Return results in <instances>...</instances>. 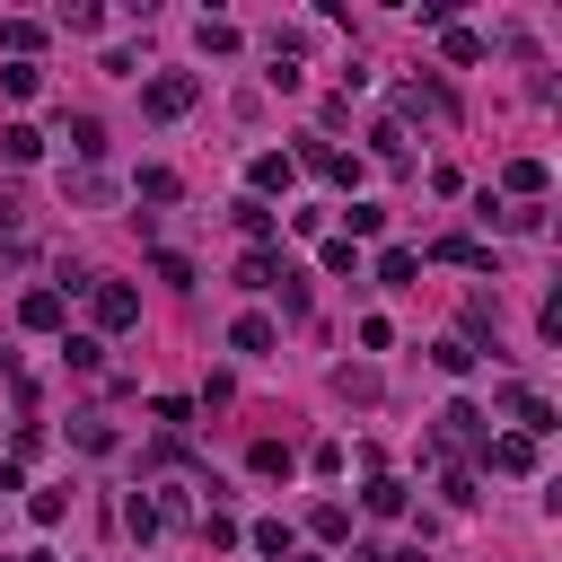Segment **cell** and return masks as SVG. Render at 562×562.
Listing matches in <instances>:
<instances>
[{
	"instance_id": "1",
	"label": "cell",
	"mask_w": 562,
	"mask_h": 562,
	"mask_svg": "<svg viewBox=\"0 0 562 562\" xmlns=\"http://www.w3.org/2000/svg\"><path fill=\"white\" fill-rule=\"evenodd\" d=\"M193 97H202V79H193V70H158V79L140 88V114H149V123H176Z\"/></svg>"
},
{
	"instance_id": "2",
	"label": "cell",
	"mask_w": 562,
	"mask_h": 562,
	"mask_svg": "<svg viewBox=\"0 0 562 562\" xmlns=\"http://www.w3.org/2000/svg\"><path fill=\"white\" fill-rule=\"evenodd\" d=\"M88 299H97V325H114V334L140 325V290L132 281H88Z\"/></svg>"
},
{
	"instance_id": "3",
	"label": "cell",
	"mask_w": 562,
	"mask_h": 562,
	"mask_svg": "<svg viewBox=\"0 0 562 562\" xmlns=\"http://www.w3.org/2000/svg\"><path fill=\"white\" fill-rule=\"evenodd\" d=\"M281 272H290V263H281L272 246H255V255L237 263V281H246V290H281Z\"/></svg>"
},
{
	"instance_id": "4",
	"label": "cell",
	"mask_w": 562,
	"mask_h": 562,
	"mask_svg": "<svg viewBox=\"0 0 562 562\" xmlns=\"http://www.w3.org/2000/svg\"><path fill=\"white\" fill-rule=\"evenodd\" d=\"M18 325L53 334V325H61V290H26V299H18Z\"/></svg>"
},
{
	"instance_id": "5",
	"label": "cell",
	"mask_w": 562,
	"mask_h": 562,
	"mask_svg": "<svg viewBox=\"0 0 562 562\" xmlns=\"http://www.w3.org/2000/svg\"><path fill=\"white\" fill-rule=\"evenodd\" d=\"M509 413H518V430H527V439H544V430H553V404H544V395H527V386H509Z\"/></svg>"
},
{
	"instance_id": "6",
	"label": "cell",
	"mask_w": 562,
	"mask_h": 562,
	"mask_svg": "<svg viewBox=\"0 0 562 562\" xmlns=\"http://www.w3.org/2000/svg\"><path fill=\"white\" fill-rule=\"evenodd\" d=\"M492 465H501V474H527V465H536V439H527V430H501V439H492Z\"/></svg>"
},
{
	"instance_id": "7",
	"label": "cell",
	"mask_w": 562,
	"mask_h": 562,
	"mask_svg": "<svg viewBox=\"0 0 562 562\" xmlns=\"http://www.w3.org/2000/svg\"><path fill=\"white\" fill-rule=\"evenodd\" d=\"M501 184H509V193H527V202H536V193H544V184H553V176H544V158H509V167H501Z\"/></svg>"
},
{
	"instance_id": "8",
	"label": "cell",
	"mask_w": 562,
	"mask_h": 562,
	"mask_svg": "<svg viewBox=\"0 0 562 562\" xmlns=\"http://www.w3.org/2000/svg\"><path fill=\"white\" fill-rule=\"evenodd\" d=\"M360 509H369V518H395V509H404V483H395V474H369Z\"/></svg>"
},
{
	"instance_id": "9",
	"label": "cell",
	"mask_w": 562,
	"mask_h": 562,
	"mask_svg": "<svg viewBox=\"0 0 562 562\" xmlns=\"http://www.w3.org/2000/svg\"><path fill=\"white\" fill-rule=\"evenodd\" d=\"M246 176H255V193H290V158H281V149H263Z\"/></svg>"
},
{
	"instance_id": "10",
	"label": "cell",
	"mask_w": 562,
	"mask_h": 562,
	"mask_svg": "<svg viewBox=\"0 0 562 562\" xmlns=\"http://www.w3.org/2000/svg\"><path fill=\"white\" fill-rule=\"evenodd\" d=\"M228 342H237V351H272L281 334H272V316H237V325H228Z\"/></svg>"
},
{
	"instance_id": "11",
	"label": "cell",
	"mask_w": 562,
	"mask_h": 562,
	"mask_svg": "<svg viewBox=\"0 0 562 562\" xmlns=\"http://www.w3.org/2000/svg\"><path fill=\"white\" fill-rule=\"evenodd\" d=\"M474 422H483L474 404H448V413H439V448H465V439H474Z\"/></svg>"
},
{
	"instance_id": "12",
	"label": "cell",
	"mask_w": 562,
	"mask_h": 562,
	"mask_svg": "<svg viewBox=\"0 0 562 562\" xmlns=\"http://www.w3.org/2000/svg\"><path fill=\"white\" fill-rule=\"evenodd\" d=\"M413 272H422V255H413V246H386V255H378V281H395V290H404Z\"/></svg>"
},
{
	"instance_id": "13",
	"label": "cell",
	"mask_w": 562,
	"mask_h": 562,
	"mask_svg": "<svg viewBox=\"0 0 562 562\" xmlns=\"http://www.w3.org/2000/svg\"><path fill=\"white\" fill-rule=\"evenodd\" d=\"M307 527H316L325 544H342V536H351V509H342V501H316V518H307Z\"/></svg>"
},
{
	"instance_id": "14",
	"label": "cell",
	"mask_w": 562,
	"mask_h": 562,
	"mask_svg": "<svg viewBox=\"0 0 562 562\" xmlns=\"http://www.w3.org/2000/svg\"><path fill=\"white\" fill-rule=\"evenodd\" d=\"M70 149L97 158V149H105V123H97V114H70Z\"/></svg>"
},
{
	"instance_id": "15",
	"label": "cell",
	"mask_w": 562,
	"mask_h": 562,
	"mask_svg": "<svg viewBox=\"0 0 562 562\" xmlns=\"http://www.w3.org/2000/svg\"><path fill=\"white\" fill-rule=\"evenodd\" d=\"M0 149H9V158H44V132H35V123H9Z\"/></svg>"
},
{
	"instance_id": "16",
	"label": "cell",
	"mask_w": 562,
	"mask_h": 562,
	"mask_svg": "<svg viewBox=\"0 0 562 562\" xmlns=\"http://www.w3.org/2000/svg\"><path fill=\"white\" fill-rule=\"evenodd\" d=\"M430 360H439V369H448V378H465V369H474V342H465V334H448V342H439V351H430Z\"/></svg>"
},
{
	"instance_id": "17",
	"label": "cell",
	"mask_w": 562,
	"mask_h": 562,
	"mask_svg": "<svg viewBox=\"0 0 562 562\" xmlns=\"http://www.w3.org/2000/svg\"><path fill=\"white\" fill-rule=\"evenodd\" d=\"M0 44H9V53H35V44H44V26H35V18H9V26H0Z\"/></svg>"
},
{
	"instance_id": "18",
	"label": "cell",
	"mask_w": 562,
	"mask_h": 562,
	"mask_svg": "<svg viewBox=\"0 0 562 562\" xmlns=\"http://www.w3.org/2000/svg\"><path fill=\"white\" fill-rule=\"evenodd\" d=\"M0 88H9V97H35V88H44V70H35V61H9V70H0Z\"/></svg>"
},
{
	"instance_id": "19",
	"label": "cell",
	"mask_w": 562,
	"mask_h": 562,
	"mask_svg": "<svg viewBox=\"0 0 562 562\" xmlns=\"http://www.w3.org/2000/svg\"><path fill=\"white\" fill-rule=\"evenodd\" d=\"M448 61H483V35L474 26H448Z\"/></svg>"
},
{
	"instance_id": "20",
	"label": "cell",
	"mask_w": 562,
	"mask_h": 562,
	"mask_svg": "<svg viewBox=\"0 0 562 562\" xmlns=\"http://www.w3.org/2000/svg\"><path fill=\"white\" fill-rule=\"evenodd\" d=\"M404 114H448V97H439V88H422V79H413V88H404Z\"/></svg>"
},
{
	"instance_id": "21",
	"label": "cell",
	"mask_w": 562,
	"mask_h": 562,
	"mask_svg": "<svg viewBox=\"0 0 562 562\" xmlns=\"http://www.w3.org/2000/svg\"><path fill=\"white\" fill-rule=\"evenodd\" d=\"M237 228H246V237L263 246V237H272V211H263V202H237Z\"/></svg>"
},
{
	"instance_id": "22",
	"label": "cell",
	"mask_w": 562,
	"mask_h": 562,
	"mask_svg": "<svg viewBox=\"0 0 562 562\" xmlns=\"http://www.w3.org/2000/svg\"><path fill=\"white\" fill-rule=\"evenodd\" d=\"M123 527H132V536H149V527H158V501H140V492H132V501H123Z\"/></svg>"
},
{
	"instance_id": "23",
	"label": "cell",
	"mask_w": 562,
	"mask_h": 562,
	"mask_svg": "<svg viewBox=\"0 0 562 562\" xmlns=\"http://www.w3.org/2000/svg\"><path fill=\"white\" fill-rule=\"evenodd\" d=\"M255 544H263L272 562H290V527H281V518H263V527H255Z\"/></svg>"
},
{
	"instance_id": "24",
	"label": "cell",
	"mask_w": 562,
	"mask_h": 562,
	"mask_svg": "<svg viewBox=\"0 0 562 562\" xmlns=\"http://www.w3.org/2000/svg\"><path fill=\"white\" fill-rule=\"evenodd\" d=\"M342 562H386V553H378V544H351V553H342Z\"/></svg>"
},
{
	"instance_id": "25",
	"label": "cell",
	"mask_w": 562,
	"mask_h": 562,
	"mask_svg": "<svg viewBox=\"0 0 562 562\" xmlns=\"http://www.w3.org/2000/svg\"><path fill=\"white\" fill-rule=\"evenodd\" d=\"M386 562H430V553H422V544H404V553H386Z\"/></svg>"
},
{
	"instance_id": "26",
	"label": "cell",
	"mask_w": 562,
	"mask_h": 562,
	"mask_svg": "<svg viewBox=\"0 0 562 562\" xmlns=\"http://www.w3.org/2000/svg\"><path fill=\"white\" fill-rule=\"evenodd\" d=\"M0 369H9V360H0Z\"/></svg>"
}]
</instances>
